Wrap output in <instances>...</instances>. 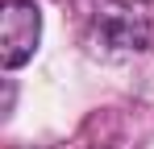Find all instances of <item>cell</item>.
<instances>
[{
  "label": "cell",
  "mask_w": 154,
  "mask_h": 149,
  "mask_svg": "<svg viewBox=\"0 0 154 149\" xmlns=\"http://www.w3.org/2000/svg\"><path fill=\"white\" fill-rule=\"evenodd\" d=\"M92 37H96V46H104V50L137 54V50L150 46V37H154V17L142 4H133V0L104 4L100 13L92 17Z\"/></svg>",
  "instance_id": "6da1fadb"
},
{
  "label": "cell",
  "mask_w": 154,
  "mask_h": 149,
  "mask_svg": "<svg viewBox=\"0 0 154 149\" xmlns=\"http://www.w3.org/2000/svg\"><path fill=\"white\" fill-rule=\"evenodd\" d=\"M42 46V8L38 0H4L0 4V66L21 71Z\"/></svg>",
  "instance_id": "7a4b0ae2"
}]
</instances>
